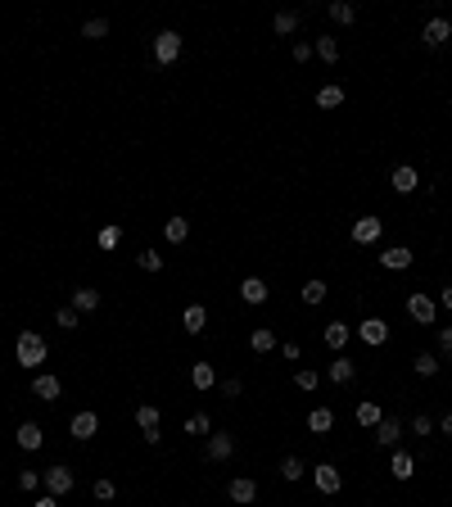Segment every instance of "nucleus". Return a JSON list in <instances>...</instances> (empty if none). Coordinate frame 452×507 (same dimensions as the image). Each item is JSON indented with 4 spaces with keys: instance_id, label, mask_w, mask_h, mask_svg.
<instances>
[{
    "instance_id": "1",
    "label": "nucleus",
    "mask_w": 452,
    "mask_h": 507,
    "mask_svg": "<svg viewBox=\"0 0 452 507\" xmlns=\"http://www.w3.org/2000/svg\"><path fill=\"white\" fill-rule=\"evenodd\" d=\"M45 336L41 331H18V340H14V358H18V367H27V371H36L45 362Z\"/></svg>"
},
{
    "instance_id": "2",
    "label": "nucleus",
    "mask_w": 452,
    "mask_h": 507,
    "mask_svg": "<svg viewBox=\"0 0 452 507\" xmlns=\"http://www.w3.org/2000/svg\"><path fill=\"white\" fill-rule=\"evenodd\" d=\"M407 317L421 322V327H430V322L439 317V304L430 299V294H407Z\"/></svg>"
},
{
    "instance_id": "3",
    "label": "nucleus",
    "mask_w": 452,
    "mask_h": 507,
    "mask_svg": "<svg viewBox=\"0 0 452 507\" xmlns=\"http://www.w3.org/2000/svg\"><path fill=\"white\" fill-rule=\"evenodd\" d=\"M358 340L367 344V349H380V344L389 340V322H384V317H367V322L358 327Z\"/></svg>"
},
{
    "instance_id": "4",
    "label": "nucleus",
    "mask_w": 452,
    "mask_h": 507,
    "mask_svg": "<svg viewBox=\"0 0 452 507\" xmlns=\"http://www.w3.org/2000/svg\"><path fill=\"white\" fill-rule=\"evenodd\" d=\"M312 480H316V490H321V494H340L344 490V476H340V466H335V462L312 466Z\"/></svg>"
},
{
    "instance_id": "5",
    "label": "nucleus",
    "mask_w": 452,
    "mask_h": 507,
    "mask_svg": "<svg viewBox=\"0 0 452 507\" xmlns=\"http://www.w3.org/2000/svg\"><path fill=\"white\" fill-rule=\"evenodd\" d=\"M181 55V36L177 32H159L154 36V64H172Z\"/></svg>"
},
{
    "instance_id": "6",
    "label": "nucleus",
    "mask_w": 452,
    "mask_h": 507,
    "mask_svg": "<svg viewBox=\"0 0 452 507\" xmlns=\"http://www.w3.org/2000/svg\"><path fill=\"white\" fill-rule=\"evenodd\" d=\"M389 186H393V190H398V195H411V190H416V186H421V172H416V168H411V164H398V168H393V172H389Z\"/></svg>"
},
{
    "instance_id": "7",
    "label": "nucleus",
    "mask_w": 452,
    "mask_h": 507,
    "mask_svg": "<svg viewBox=\"0 0 452 507\" xmlns=\"http://www.w3.org/2000/svg\"><path fill=\"white\" fill-rule=\"evenodd\" d=\"M73 485H77V480H73L68 466H50V471H45V494H54V499H64Z\"/></svg>"
},
{
    "instance_id": "8",
    "label": "nucleus",
    "mask_w": 452,
    "mask_h": 507,
    "mask_svg": "<svg viewBox=\"0 0 452 507\" xmlns=\"http://www.w3.org/2000/svg\"><path fill=\"white\" fill-rule=\"evenodd\" d=\"M226 499H231V503H240V507H249V503L258 499V485L249 480V476H235V480L226 485Z\"/></svg>"
},
{
    "instance_id": "9",
    "label": "nucleus",
    "mask_w": 452,
    "mask_h": 507,
    "mask_svg": "<svg viewBox=\"0 0 452 507\" xmlns=\"http://www.w3.org/2000/svg\"><path fill=\"white\" fill-rule=\"evenodd\" d=\"M159 422H163V417H159V408H154V404H140L136 408V426L145 430L150 444H159Z\"/></svg>"
},
{
    "instance_id": "10",
    "label": "nucleus",
    "mask_w": 452,
    "mask_h": 507,
    "mask_svg": "<svg viewBox=\"0 0 452 507\" xmlns=\"http://www.w3.org/2000/svg\"><path fill=\"white\" fill-rule=\"evenodd\" d=\"M380 231H384L380 217H358V222H353V241H358V245H376Z\"/></svg>"
},
{
    "instance_id": "11",
    "label": "nucleus",
    "mask_w": 452,
    "mask_h": 507,
    "mask_svg": "<svg viewBox=\"0 0 452 507\" xmlns=\"http://www.w3.org/2000/svg\"><path fill=\"white\" fill-rule=\"evenodd\" d=\"M231 453H235V439H231V435H208V444H204L208 462H226Z\"/></svg>"
},
{
    "instance_id": "12",
    "label": "nucleus",
    "mask_w": 452,
    "mask_h": 507,
    "mask_svg": "<svg viewBox=\"0 0 452 507\" xmlns=\"http://www.w3.org/2000/svg\"><path fill=\"white\" fill-rule=\"evenodd\" d=\"M18 448H23V453H36V448H41L45 444V430L41 426H36V422H23V426H18Z\"/></svg>"
},
{
    "instance_id": "13",
    "label": "nucleus",
    "mask_w": 452,
    "mask_h": 507,
    "mask_svg": "<svg viewBox=\"0 0 452 507\" xmlns=\"http://www.w3.org/2000/svg\"><path fill=\"white\" fill-rule=\"evenodd\" d=\"M371 435H376V444H380V448H393V444L402 439V422H398V417H384V422L371 430Z\"/></svg>"
},
{
    "instance_id": "14",
    "label": "nucleus",
    "mask_w": 452,
    "mask_h": 507,
    "mask_svg": "<svg viewBox=\"0 0 452 507\" xmlns=\"http://www.w3.org/2000/svg\"><path fill=\"white\" fill-rule=\"evenodd\" d=\"M32 394L36 399H45V404H54V399L64 394V385H59V376H50V371H41V376L32 380Z\"/></svg>"
},
{
    "instance_id": "15",
    "label": "nucleus",
    "mask_w": 452,
    "mask_h": 507,
    "mask_svg": "<svg viewBox=\"0 0 452 507\" xmlns=\"http://www.w3.org/2000/svg\"><path fill=\"white\" fill-rule=\"evenodd\" d=\"M267 294H272V290H267L263 276H245V281H240V299H245V304H267Z\"/></svg>"
},
{
    "instance_id": "16",
    "label": "nucleus",
    "mask_w": 452,
    "mask_h": 507,
    "mask_svg": "<svg viewBox=\"0 0 452 507\" xmlns=\"http://www.w3.org/2000/svg\"><path fill=\"white\" fill-rule=\"evenodd\" d=\"M95 430H100V417H95V413H77L68 422V435L73 439H95Z\"/></svg>"
},
{
    "instance_id": "17",
    "label": "nucleus",
    "mask_w": 452,
    "mask_h": 507,
    "mask_svg": "<svg viewBox=\"0 0 452 507\" xmlns=\"http://www.w3.org/2000/svg\"><path fill=\"white\" fill-rule=\"evenodd\" d=\"M448 36H452V23H448V18H430L425 32H421V41H425V45H444Z\"/></svg>"
},
{
    "instance_id": "18",
    "label": "nucleus",
    "mask_w": 452,
    "mask_h": 507,
    "mask_svg": "<svg viewBox=\"0 0 452 507\" xmlns=\"http://www.w3.org/2000/svg\"><path fill=\"white\" fill-rule=\"evenodd\" d=\"M181 327H186L190 336H199V331L208 327V308H204V304H190V308L181 313Z\"/></svg>"
},
{
    "instance_id": "19",
    "label": "nucleus",
    "mask_w": 452,
    "mask_h": 507,
    "mask_svg": "<svg viewBox=\"0 0 452 507\" xmlns=\"http://www.w3.org/2000/svg\"><path fill=\"white\" fill-rule=\"evenodd\" d=\"M389 476H393V480H411V476H416V457L398 448V453H393V462H389Z\"/></svg>"
},
{
    "instance_id": "20",
    "label": "nucleus",
    "mask_w": 452,
    "mask_h": 507,
    "mask_svg": "<svg viewBox=\"0 0 452 507\" xmlns=\"http://www.w3.org/2000/svg\"><path fill=\"white\" fill-rule=\"evenodd\" d=\"M307 430H312V435H330L335 430V413L330 408H312V413H307Z\"/></svg>"
},
{
    "instance_id": "21",
    "label": "nucleus",
    "mask_w": 452,
    "mask_h": 507,
    "mask_svg": "<svg viewBox=\"0 0 452 507\" xmlns=\"http://www.w3.org/2000/svg\"><path fill=\"white\" fill-rule=\"evenodd\" d=\"M384 422V413H380V404H376V399H362V404H358V426H367V430H376Z\"/></svg>"
},
{
    "instance_id": "22",
    "label": "nucleus",
    "mask_w": 452,
    "mask_h": 507,
    "mask_svg": "<svg viewBox=\"0 0 452 507\" xmlns=\"http://www.w3.org/2000/svg\"><path fill=\"white\" fill-rule=\"evenodd\" d=\"M326 376H330L335 385H349V380L358 376V362H353V358H335V362H330V371H326Z\"/></svg>"
},
{
    "instance_id": "23",
    "label": "nucleus",
    "mask_w": 452,
    "mask_h": 507,
    "mask_svg": "<svg viewBox=\"0 0 452 507\" xmlns=\"http://www.w3.org/2000/svg\"><path fill=\"white\" fill-rule=\"evenodd\" d=\"M190 385H195V390H213L217 385L213 362H195V367H190Z\"/></svg>"
},
{
    "instance_id": "24",
    "label": "nucleus",
    "mask_w": 452,
    "mask_h": 507,
    "mask_svg": "<svg viewBox=\"0 0 452 507\" xmlns=\"http://www.w3.org/2000/svg\"><path fill=\"white\" fill-rule=\"evenodd\" d=\"M380 263L393 267V272H402V267H411V250H407V245H393V250L380 254Z\"/></svg>"
},
{
    "instance_id": "25",
    "label": "nucleus",
    "mask_w": 452,
    "mask_h": 507,
    "mask_svg": "<svg viewBox=\"0 0 452 507\" xmlns=\"http://www.w3.org/2000/svg\"><path fill=\"white\" fill-rule=\"evenodd\" d=\"M73 308L77 313H95V308H100V290H91V285L73 290Z\"/></svg>"
},
{
    "instance_id": "26",
    "label": "nucleus",
    "mask_w": 452,
    "mask_h": 507,
    "mask_svg": "<svg viewBox=\"0 0 452 507\" xmlns=\"http://www.w3.org/2000/svg\"><path fill=\"white\" fill-rule=\"evenodd\" d=\"M303 476H307V462H303V457H294V453L281 457V480L294 485V480H303Z\"/></svg>"
},
{
    "instance_id": "27",
    "label": "nucleus",
    "mask_w": 452,
    "mask_h": 507,
    "mask_svg": "<svg viewBox=\"0 0 452 507\" xmlns=\"http://www.w3.org/2000/svg\"><path fill=\"white\" fill-rule=\"evenodd\" d=\"M163 236H168L172 245H181L190 236V217H168V222H163Z\"/></svg>"
},
{
    "instance_id": "28",
    "label": "nucleus",
    "mask_w": 452,
    "mask_h": 507,
    "mask_svg": "<svg viewBox=\"0 0 452 507\" xmlns=\"http://www.w3.org/2000/svg\"><path fill=\"white\" fill-rule=\"evenodd\" d=\"M321 340L330 344V349H344V344H349V327H344V322H326Z\"/></svg>"
},
{
    "instance_id": "29",
    "label": "nucleus",
    "mask_w": 452,
    "mask_h": 507,
    "mask_svg": "<svg viewBox=\"0 0 452 507\" xmlns=\"http://www.w3.org/2000/svg\"><path fill=\"white\" fill-rule=\"evenodd\" d=\"M344 104V86H321L316 91V109H340Z\"/></svg>"
},
{
    "instance_id": "30",
    "label": "nucleus",
    "mask_w": 452,
    "mask_h": 507,
    "mask_svg": "<svg viewBox=\"0 0 452 507\" xmlns=\"http://www.w3.org/2000/svg\"><path fill=\"white\" fill-rule=\"evenodd\" d=\"M353 18H358V9L349 5V0H330V23H340V27H349Z\"/></svg>"
},
{
    "instance_id": "31",
    "label": "nucleus",
    "mask_w": 452,
    "mask_h": 507,
    "mask_svg": "<svg viewBox=\"0 0 452 507\" xmlns=\"http://www.w3.org/2000/svg\"><path fill=\"white\" fill-rule=\"evenodd\" d=\"M272 27H276V36H294V32H299V14H290V9H281V14L272 18Z\"/></svg>"
},
{
    "instance_id": "32",
    "label": "nucleus",
    "mask_w": 452,
    "mask_h": 507,
    "mask_svg": "<svg viewBox=\"0 0 452 507\" xmlns=\"http://www.w3.org/2000/svg\"><path fill=\"white\" fill-rule=\"evenodd\" d=\"M249 349H254V353H272V349H276V336H272L267 327H258L254 336H249Z\"/></svg>"
},
{
    "instance_id": "33",
    "label": "nucleus",
    "mask_w": 452,
    "mask_h": 507,
    "mask_svg": "<svg viewBox=\"0 0 452 507\" xmlns=\"http://www.w3.org/2000/svg\"><path fill=\"white\" fill-rule=\"evenodd\" d=\"M82 36H86V41H104V36H109V18H86Z\"/></svg>"
},
{
    "instance_id": "34",
    "label": "nucleus",
    "mask_w": 452,
    "mask_h": 507,
    "mask_svg": "<svg viewBox=\"0 0 452 507\" xmlns=\"http://www.w3.org/2000/svg\"><path fill=\"white\" fill-rule=\"evenodd\" d=\"M312 50L321 55L326 64H335V59H340V45H335V36H316V41H312Z\"/></svg>"
},
{
    "instance_id": "35",
    "label": "nucleus",
    "mask_w": 452,
    "mask_h": 507,
    "mask_svg": "<svg viewBox=\"0 0 452 507\" xmlns=\"http://www.w3.org/2000/svg\"><path fill=\"white\" fill-rule=\"evenodd\" d=\"M326 290H330V285H326L321 276H312V281L303 285V304H321V299H326Z\"/></svg>"
},
{
    "instance_id": "36",
    "label": "nucleus",
    "mask_w": 452,
    "mask_h": 507,
    "mask_svg": "<svg viewBox=\"0 0 452 507\" xmlns=\"http://www.w3.org/2000/svg\"><path fill=\"white\" fill-rule=\"evenodd\" d=\"M294 385H299V390H303V394H312V390H316V385H321V376H316V371H312V367H299V371H294Z\"/></svg>"
},
{
    "instance_id": "37",
    "label": "nucleus",
    "mask_w": 452,
    "mask_h": 507,
    "mask_svg": "<svg viewBox=\"0 0 452 507\" xmlns=\"http://www.w3.org/2000/svg\"><path fill=\"white\" fill-rule=\"evenodd\" d=\"M208 430H213L208 413H190V417H186V435H208Z\"/></svg>"
},
{
    "instance_id": "38",
    "label": "nucleus",
    "mask_w": 452,
    "mask_h": 507,
    "mask_svg": "<svg viewBox=\"0 0 452 507\" xmlns=\"http://www.w3.org/2000/svg\"><path fill=\"white\" fill-rule=\"evenodd\" d=\"M54 327L77 331V327H82V313H77V308H59V313H54Z\"/></svg>"
},
{
    "instance_id": "39",
    "label": "nucleus",
    "mask_w": 452,
    "mask_h": 507,
    "mask_svg": "<svg viewBox=\"0 0 452 507\" xmlns=\"http://www.w3.org/2000/svg\"><path fill=\"white\" fill-rule=\"evenodd\" d=\"M100 250H118V241H122V227H100Z\"/></svg>"
},
{
    "instance_id": "40",
    "label": "nucleus",
    "mask_w": 452,
    "mask_h": 507,
    "mask_svg": "<svg viewBox=\"0 0 452 507\" xmlns=\"http://www.w3.org/2000/svg\"><path fill=\"white\" fill-rule=\"evenodd\" d=\"M411 367H416L421 376H439V358H435V353H416V362H411Z\"/></svg>"
},
{
    "instance_id": "41",
    "label": "nucleus",
    "mask_w": 452,
    "mask_h": 507,
    "mask_svg": "<svg viewBox=\"0 0 452 507\" xmlns=\"http://www.w3.org/2000/svg\"><path fill=\"white\" fill-rule=\"evenodd\" d=\"M411 435H435V417H411Z\"/></svg>"
},
{
    "instance_id": "42",
    "label": "nucleus",
    "mask_w": 452,
    "mask_h": 507,
    "mask_svg": "<svg viewBox=\"0 0 452 507\" xmlns=\"http://www.w3.org/2000/svg\"><path fill=\"white\" fill-rule=\"evenodd\" d=\"M136 263L145 267V272H163V254H154V250H145V254L136 258Z\"/></svg>"
},
{
    "instance_id": "43",
    "label": "nucleus",
    "mask_w": 452,
    "mask_h": 507,
    "mask_svg": "<svg viewBox=\"0 0 452 507\" xmlns=\"http://www.w3.org/2000/svg\"><path fill=\"white\" fill-rule=\"evenodd\" d=\"M91 494H95L100 503H109V499H113L118 490H113V480H95V485H91Z\"/></svg>"
},
{
    "instance_id": "44",
    "label": "nucleus",
    "mask_w": 452,
    "mask_h": 507,
    "mask_svg": "<svg viewBox=\"0 0 452 507\" xmlns=\"http://www.w3.org/2000/svg\"><path fill=\"white\" fill-rule=\"evenodd\" d=\"M439 353L452 358V327H439Z\"/></svg>"
},
{
    "instance_id": "45",
    "label": "nucleus",
    "mask_w": 452,
    "mask_h": 507,
    "mask_svg": "<svg viewBox=\"0 0 452 507\" xmlns=\"http://www.w3.org/2000/svg\"><path fill=\"white\" fill-rule=\"evenodd\" d=\"M18 485H23V490H27V494H32V490H36V485H41V471H18Z\"/></svg>"
},
{
    "instance_id": "46",
    "label": "nucleus",
    "mask_w": 452,
    "mask_h": 507,
    "mask_svg": "<svg viewBox=\"0 0 452 507\" xmlns=\"http://www.w3.org/2000/svg\"><path fill=\"white\" fill-rule=\"evenodd\" d=\"M312 45H307V41H299V45H294V64H307V59H312Z\"/></svg>"
},
{
    "instance_id": "47",
    "label": "nucleus",
    "mask_w": 452,
    "mask_h": 507,
    "mask_svg": "<svg viewBox=\"0 0 452 507\" xmlns=\"http://www.w3.org/2000/svg\"><path fill=\"white\" fill-rule=\"evenodd\" d=\"M240 394H245V380L231 376V380H226V399H240Z\"/></svg>"
},
{
    "instance_id": "48",
    "label": "nucleus",
    "mask_w": 452,
    "mask_h": 507,
    "mask_svg": "<svg viewBox=\"0 0 452 507\" xmlns=\"http://www.w3.org/2000/svg\"><path fill=\"white\" fill-rule=\"evenodd\" d=\"M281 353H285L290 362H299V344H294V340H285V344H281Z\"/></svg>"
},
{
    "instance_id": "49",
    "label": "nucleus",
    "mask_w": 452,
    "mask_h": 507,
    "mask_svg": "<svg viewBox=\"0 0 452 507\" xmlns=\"http://www.w3.org/2000/svg\"><path fill=\"white\" fill-rule=\"evenodd\" d=\"M32 507H59V499H54V494H41V499H36Z\"/></svg>"
},
{
    "instance_id": "50",
    "label": "nucleus",
    "mask_w": 452,
    "mask_h": 507,
    "mask_svg": "<svg viewBox=\"0 0 452 507\" xmlns=\"http://www.w3.org/2000/svg\"><path fill=\"white\" fill-rule=\"evenodd\" d=\"M439 430H444V435H452V413H444V422H439Z\"/></svg>"
},
{
    "instance_id": "51",
    "label": "nucleus",
    "mask_w": 452,
    "mask_h": 507,
    "mask_svg": "<svg viewBox=\"0 0 452 507\" xmlns=\"http://www.w3.org/2000/svg\"><path fill=\"white\" fill-rule=\"evenodd\" d=\"M444 308H452V285H448V290H444Z\"/></svg>"
}]
</instances>
